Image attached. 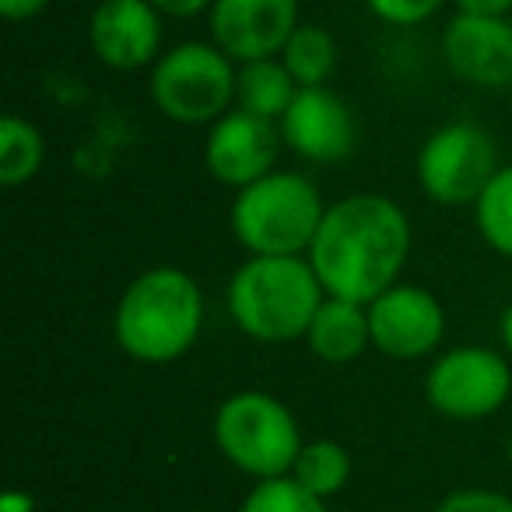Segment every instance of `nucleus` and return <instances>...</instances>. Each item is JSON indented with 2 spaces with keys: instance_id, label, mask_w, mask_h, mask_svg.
I'll return each mask as SVG.
<instances>
[{
  "instance_id": "f03ea898",
  "label": "nucleus",
  "mask_w": 512,
  "mask_h": 512,
  "mask_svg": "<svg viewBox=\"0 0 512 512\" xmlns=\"http://www.w3.org/2000/svg\"><path fill=\"white\" fill-rule=\"evenodd\" d=\"M323 299L309 256H249L228 281L235 327L260 344L306 341Z\"/></svg>"
},
{
  "instance_id": "5701e85b",
  "label": "nucleus",
  "mask_w": 512,
  "mask_h": 512,
  "mask_svg": "<svg viewBox=\"0 0 512 512\" xmlns=\"http://www.w3.org/2000/svg\"><path fill=\"white\" fill-rule=\"evenodd\" d=\"M435 512H512V498L502 491H484V488H463L446 495Z\"/></svg>"
},
{
  "instance_id": "1a4fd4ad",
  "label": "nucleus",
  "mask_w": 512,
  "mask_h": 512,
  "mask_svg": "<svg viewBox=\"0 0 512 512\" xmlns=\"http://www.w3.org/2000/svg\"><path fill=\"white\" fill-rule=\"evenodd\" d=\"M372 348L397 362L432 355L446 337V313L439 299L418 285H393L379 299L369 302Z\"/></svg>"
},
{
  "instance_id": "6e6552de",
  "label": "nucleus",
  "mask_w": 512,
  "mask_h": 512,
  "mask_svg": "<svg viewBox=\"0 0 512 512\" xmlns=\"http://www.w3.org/2000/svg\"><path fill=\"white\" fill-rule=\"evenodd\" d=\"M512 390L509 358L491 348H453L425 376V397L442 418L477 421L495 414Z\"/></svg>"
},
{
  "instance_id": "b1692460",
  "label": "nucleus",
  "mask_w": 512,
  "mask_h": 512,
  "mask_svg": "<svg viewBox=\"0 0 512 512\" xmlns=\"http://www.w3.org/2000/svg\"><path fill=\"white\" fill-rule=\"evenodd\" d=\"M50 8V0H0V15L8 22H29V18L43 15Z\"/></svg>"
},
{
  "instance_id": "bb28decb",
  "label": "nucleus",
  "mask_w": 512,
  "mask_h": 512,
  "mask_svg": "<svg viewBox=\"0 0 512 512\" xmlns=\"http://www.w3.org/2000/svg\"><path fill=\"white\" fill-rule=\"evenodd\" d=\"M0 512H32V495L25 491H8L0 498Z\"/></svg>"
},
{
  "instance_id": "c85d7f7f",
  "label": "nucleus",
  "mask_w": 512,
  "mask_h": 512,
  "mask_svg": "<svg viewBox=\"0 0 512 512\" xmlns=\"http://www.w3.org/2000/svg\"><path fill=\"white\" fill-rule=\"evenodd\" d=\"M509 463H512V432H509Z\"/></svg>"
},
{
  "instance_id": "f3484780",
  "label": "nucleus",
  "mask_w": 512,
  "mask_h": 512,
  "mask_svg": "<svg viewBox=\"0 0 512 512\" xmlns=\"http://www.w3.org/2000/svg\"><path fill=\"white\" fill-rule=\"evenodd\" d=\"M281 64L299 88H320L337 67V43L323 25H299L281 50Z\"/></svg>"
},
{
  "instance_id": "2eb2a0df",
  "label": "nucleus",
  "mask_w": 512,
  "mask_h": 512,
  "mask_svg": "<svg viewBox=\"0 0 512 512\" xmlns=\"http://www.w3.org/2000/svg\"><path fill=\"white\" fill-rule=\"evenodd\" d=\"M306 344L320 362L348 365L372 344L369 334V306L351 299H334L327 295L320 313L309 323Z\"/></svg>"
},
{
  "instance_id": "393cba45",
  "label": "nucleus",
  "mask_w": 512,
  "mask_h": 512,
  "mask_svg": "<svg viewBox=\"0 0 512 512\" xmlns=\"http://www.w3.org/2000/svg\"><path fill=\"white\" fill-rule=\"evenodd\" d=\"M151 4L169 18H193L200 11H211L214 0H151Z\"/></svg>"
},
{
  "instance_id": "dca6fc26",
  "label": "nucleus",
  "mask_w": 512,
  "mask_h": 512,
  "mask_svg": "<svg viewBox=\"0 0 512 512\" xmlns=\"http://www.w3.org/2000/svg\"><path fill=\"white\" fill-rule=\"evenodd\" d=\"M295 95H299V85H295V78L288 74V67L281 64V57L239 64L235 102H239V109H246V113L264 116V120H271V123H281V116L288 113Z\"/></svg>"
},
{
  "instance_id": "f257e3e1",
  "label": "nucleus",
  "mask_w": 512,
  "mask_h": 512,
  "mask_svg": "<svg viewBox=\"0 0 512 512\" xmlns=\"http://www.w3.org/2000/svg\"><path fill=\"white\" fill-rule=\"evenodd\" d=\"M411 253V221L383 193H351L327 207L309 246L323 292L369 306L397 285Z\"/></svg>"
},
{
  "instance_id": "9d476101",
  "label": "nucleus",
  "mask_w": 512,
  "mask_h": 512,
  "mask_svg": "<svg viewBox=\"0 0 512 512\" xmlns=\"http://www.w3.org/2000/svg\"><path fill=\"white\" fill-rule=\"evenodd\" d=\"M211 43L235 64L281 57L299 29V0H214Z\"/></svg>"
},
{
  "instance_id": "412c9836",
  "label": "nucleus",
  "mask_w": 512,
  "mask_h": 512,
  "mask_svg": "<svg viewBox=\"0 0 512 512\" xmlns=\"http://www.w3.org/2000/svg\"><path fill=\"white\" fill-rule=\"evenodd\" d=\"M239 512H330V509H327V498L313 495L292 474H285V477H271V481H256L249 488V495L242 498Z\"/></svg>"
},
{
  "instance_id": "9b49d317",
  "label": "nucleus",
  "mask_w": 512,
  "mask_h": 512,
  "mask_svg": "<svg viewBox=\"0 0 512 512\" xmlns=\"http://www.w3.org/2000/svg\"><path fill=\"white\" fill-rule=\"evenodd\" d=\"M281 141L285 137H281L278 123L246 113V109H228L218 123H211V134H207V172L218 183L242 190V186L274 172Z\"/></svg>"
},
{
  "instance_id": "0eeeda50",
  "label": "nucleus",
  "mask_w": 512,
  "mask_h": 512,
  "mask_svg": "<svg viewBox=\"0 0 512 512\" xmlns=\"http://www.w3.org/2000/svg\"><path fill=\"white\" fill-rule=\"evenodd\" d=\"M498 169L495 141L477 123H446L418 151L421 190L446 207L477 204Z\"/></svg>"
},
{
  "instance_id": "a878e982",
  "label": "nucleus",
  "mask_w": 512,
  "mask_h": 512,
  "mask_svg": "<svg viewBox=\"0 0 512 512\" xmlns=\"http://www.w3.org/2000/svg\"><path fill=\"white\" fill-rule=\"evenodd\" d=\"M463 15H488V18H509L512 0H456Z\"/></svg>"
},
{
  "instance_id": "4468645a",
  "label": "nucleus",
  "mask_w": 512,
  "mask_h": 512,
  "mask_svg": "<svg viewBox=\"0 0 512 512\" xmlns=\"http://www.w3.org/2000/svg\"><path fill=\"white\" fill-rule=\"evenodd\" d=\"M442 53L456 78L477 88L512 85V22L488 15H463L449 22L442 36Z\"/></svg>"
},
{
  "instance_id": "7ed1b4c3",
  "label": "nucleus",
  "mask_w": 512,
  "mask_h": 512,
  "mask_svg": "<svg viewBox=\"0 0 512 512\" xmlns=\"http://www.w3.org/2000/svg\"><path fill=\"white\" fill-rule=\"evenodd\" d=\"M204 327V295L179 267H155L134 278L113 316V334L130 358L165 365L183 358Z\"/></svg>"
},
{
  "instance_id": "39448f33",
  "label": "nucleus",
  "mask_w": 512,
  "mask_h": 512,
  "mask_svg": "<svg viewBox=\"0 0 512 512\" xmlns=\"http://www.w3.org/2000/svg\"><path fill=\"white\" fill-rule=\"evenodd\" d=\"M214 442L235 470L256 481L292 474L306 446L295 414L264 390H239L218 407Z\"/></svg>"
},
{
  "instance_id": "aec40b11",
  "label": "nucleus",
  "mask_w": 512,
  "mask_h": 512,
  "mask_svg": "<svg viewBox=\"0 0 512 512\" xmlns=\"http://www.w3.org/2000/svg\"><path fill=\"white\" fill-rule=\"evenodd\" d=\"M477 228L481 239L495 253L512 256V165H502L495 172L484 193L477 197Z\"/></svg>"
},
{
  "instance_id": "20e7f679",
  "label": "nucleus",
  "mask_w": 512,
  "mask_h": 512,
  "mask_svg": "<svg viewBox=\"0 0 512 512\" xmlns=\"http://www.w3.org/2000/svg\"><path fill=\"white\" fill-rule=\"evenodd\" d=\"M323 214L313 179L274 169L235 193L232 232L253 256H306Z\"/></svg>"
},
{
  "instance_id": "4be33fe9",
  "label": "nucleus",
  "mask_w": 512,
  "mask_h": 512,
  "mask_svg": "<svg viewBox=\"0 0 512 512\" xmlns=\"http://www.w3.org/2000/svg\"><path fill=\"white\" fill-rule=\"evenodd\" d=\"M376 18L386 25H421L446 4V0H365Z\"/></svg>"
},
{
  "instance_id": "f8f14e48",
  "label": "nucleus",
  "mask_w": 512,
  "mask_h": 512,
  "mask_svg": "<svg viewBox=\"0 0 512 512\" xmlns=\"http://www.w3.org/2000/svg\"><path fill=\"white\" fill-rule=\"evenodd\" d=\"M278 127L288 148L316 165L344 162L358 141L355 113L327 85L299 88V95L288 106V113L281 116Z\"/></svg>"
},
{
  "instance_id": "6ab92c4d",
  "label": "nucleus",
  "mask_w": 512,
  "mask_h": 512,
  "mask_svg": "<svg viewBox=\"0 0 512 512\" xmlns=\"http://www.w3.org/2000/svg\"><path fill=\"white\" fill-rule=\"evenodd\" d=\"M292 477L309 488L313 495L330 498L337 491H344V484L351 481V456L341 442L334 439H313L302 446L299 460L292 467Z\"/></svg>"
},
{
  "instance_id": "ddd939ff",
  "label": "nucleus",
  "mask_w": 512,
  "mask_h": 512,
  "mask_svg": "<svg viewBox=\"0 0 512 512\" xmlns=\"http://www.w3.org/2000/svg\"><path fill=\"white\" fill-rule=\"evenodd\" d=\"M88 36L106 67L141 71L162 57V11L151 0H99Z\"/></svg>"
},
{
  "instance_id": "cd10ccee",
  "label": "nucleus",
  "mask_w": 512,
  "mask_h": 512,
  "mask_svg": "<svg viewBox=\"0 0 512 512\" xmlns=\"http://www.w3.org/2000/svg\"><path fill=\"white\" fill-rule=\"evenodd\" d=\"M502 341H505V351H509V362H512V306L502 313Z\"/></svg>"
},
{
  "instance_id": "423d86ee",
  "label": "nucleus",
  "mask_w": 512,
  "mask_h": 512,
  "mask_svg": "<svg viewBox=\"0 0 512 512\" xmlns=\"http://www.w3.org/2000/svg\"><path fill=\"white\" fill-rule=\"evenodd\" d=\"M239 67L214 43H183L162 53L151 71V99L183 127L218 123L235 102Z\"/></svg>"
},
{
  "instance_id": "a211bd4d",
  "label": "nucleus",
  "mask_w": 512,
  "mask_h": 512,
  "mask_svg": "<svg viewBox=\"0 0 512 512\" xmlns=\"http://www.w3.org/2000/svg\"><path fill=\"white\" fill-rule=\"evenodd\" d=\"M46 144L43 134L22 116H4L0 120V183L22 186L43 169Z\"/></svg>"
}]
</instances>
